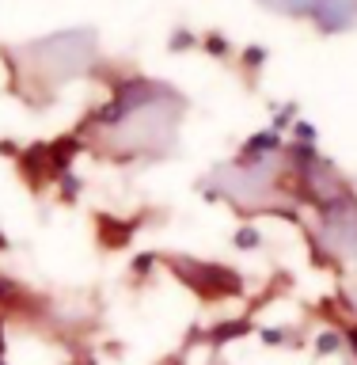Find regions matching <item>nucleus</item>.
I'll use <instances>...</instances> for the list:
<instances>
[{
  "label": "nucleus",
  "mask_w": 357,
  "mask_h": 365,
  "mask_svg": "<svg viewBox=\"0 0 357 365\" xmlns=\"http://www.w3.org/2000/svg\"><path fill=\"white\" fill-rule=\"evenodd\" d=\"M182 270V278H187L194 289H202L205 297H228L239 289V278L232 270L224 267H202V262H175V274Z\"/></svg>",
  "instance_id": "1"
},
{
  "label": "nucleus",
  "mask_w": 357,
  "mask_h": 365,
  "mask_svg": "<svg viewBox=\"0 0 357 365\" xmlns=\"http://www.w3.org/2000/svg\"><path fill=\"white\" fill-rule=\"evenodd\" d=\"M236 335H247V324H224V331H213V342L221 346V342H228V339H236Z\"/></svg>",
  "instance_id": "2"
},
{
  "label": "nucleus",
  "mask_w": 357,
  "mask_h": 365,
  "mask_svg": "<svg viewBox=\"0 0 357 365\" xmlns=\"http://www.w3.org/2000/svg\"><path fill=\"white\" fill-rule=\"evenodd\" d=\"M236 247H259V232H255V228H239V232H236Z\"/></svg>",
  "instance_id": "3"
},
{
  "label": "nucleus",
  "mask_w": 357,
  "mask_h": 365,
  "mask_svg": "<svg viewBox=\"0 0 357 365\" xmlns=\"http://www.w3.org/2000/svg\"><path fill=\"white\" fill-rule=\"evenodd\" d=\"M316 346H319V354H335V350H338V335H331V331H324Z\"/></svg>",
  "instance_id": "4"
},
{
  "label": "nucleus",
  "mask_w": 357,
  "mask_h": 365,
  "mask_svg": "<svg viewBox=\"0 0 357 365\" xmlns=\"http://www.w3.org/2000/svg\"><path fill=\"white\" fill-rule=\"evenodd\" d=\"M152 255H141V259H137V274H145V270H152Z\"/></svg>",
  "instance_id": "5"
},
{
  "label": "nucleus",
  "mask_w": 357,
  "mask_h": 365,
  "mask_svg": "<svg viewBox=\"0 0 357 365\" xmlns=\"http://www.w3.org/2000/svg\"><path fill=\"white\" fill-rule=\"evenodd\" d=\"M346 339H350V346H353V354H357V327H350V331H346Z\"/></svg>",
  "instance_id": "6"
},
{
  "label": "nucleus",
  "mask_w": 357,
  "mask_h": 365,
  "mask_svg": "<svg viewBox=\"0 0 357 365\" xmlns=\"http://www.w3.org/2000/svg\"><path fill=\"white\" fill-rule=\"evenodd\" d=\"M0 365H4V361H0Z\"/></svg>",
  "instance_id": "7"
}]
</instances>
